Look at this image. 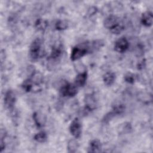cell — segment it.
Instances as JSON below:
<instances>
[{
	"label": "cell",
	"mask_w": 153,
	"mask_h": 153,
	"mask_svg": "<svg viewBox=\"0 0 153 153\" xmlns=\"http://www.w3.org/2000/svg\"><path fill=\"white\" fill-rule=\"evenodd\" d=\"M97 10V8L95 7H91L89 8L88 10V14L90 15V16H92V15H94L95 13H96Z\"/></svg>",
	"instance_id": "obj_22"
},
{
	"label": "cell",
	"mask_w": 153,
	"mask_h": 153,
	"mask_svg": "<svg viewBox=\"0 0 153 153\" xmlns=\"http://www.w3.org/2000/svg\"><path fill=\"white\" fill-rule=\"evenodd\" d=\"M69 24L66 20H59L55 24V28L57 30H63L68 27Z\"/></svg>",
	"instance_id": "obj_16"
},
{
	"label": "cell",
	"mask_w": 153,
	"mask_h": 153,
	"mask_svg": "<svg viewBox=\"0 0 153 153\" xmlns=\"http://www.w3.org/2000/svg\"><path fill=\"white\" fill-rule=\"evenodd\" d=\"M33 119L35 124L38 127L41 128L44 126L45 122V118L42 114L38 112H34L33 114Z\"/></svg>",
	"instance_id": "obj_12"
},
{
	"label": "cell",
	"mask_w": 153,
	"mask_h": 153,
	"mask_svg": "<svg viewBox=\"0 0 153 153\" xmlns=\"http://www.w3.org/2000/svg\"><path fill=\"white\" fill-rule=\"evenodd\" d=\"M4 105L7 109L9 110H13L16 102V96L15 93L11 90L7 91L4 95Z\"/></svg>",
	"instance_id": "obj_5"
},
{
	"label": "cell",
	"mask_w": 153,
	"mask_h": 153,
	"mask_svg": "<svg viewBox=\"0 0 153 153\" xmlns=\"http://www.w3.org/2000/svg\"><path fill=\"white\" fill-rule=\"evenodd\" d=\"M48 26V22L43 19H38L35 23V27L38 30H44Z\"/></svg>",
	"instance_id": "obj_15"
},
{
	"label": "cell",
	"mask_w": 153,
	"mask_h": 153,
	"mask_svg": "<svg viewBox=\"0 0 153 153\" xmlns=\"http://www.w3.org/2000/svg\"><path fill=\"white\" fill-rule=\"evenodd\" d=\"M63 52V48L61 45H56L52 48L50 57L52 59H57L60 57Z\"/></svg>",
	"instance_id": "obj_13"
},
{
	"label": "cell",
	"mask_w": 153,
	"mask_h": 153,
	"mask_svg": "<svg viewBox=\"0 0 153 153\" xmlns=\"http://www.w3.org/2000/svg\"><path fill=\"white\" fill-rule=\"evenodd\" d=\"M124 26L123 24L120 22L118 24H117L115 26H114L109 30L112 33L118 35V34H120V33H121L123 32V30H124Z\"/></svg>",
	"instance_id": "obj_19"
},
{
	"label": "cell",
	"mask_w": 153,
	"mask_h": 153,
	"mask_svg": "<svg viewBox=\"0 0 153 153\" xmlns=\"http://www.w3.org/2000/svg\"><path fill=\"white\" fill-rule=\"evenodd\" d=\"M77 88L78 87L75 85V84L66 82L61 86L60 92L64 97H72L76 94L78 91Z\"/></svg>",
	"instance_id": "obj_3"
},
{
	"label": "cell",
	"mask_w": 153,
	"mask_h": 153,
	"mask_svg": "<svg viewBox=\"0 0 153 153\" xmlns=\"http://www.w3.org/2000/svg\"><path fill=\"white\" fill-rule=\"evenodd\" d=\"M34 139L38 142L39 143H44L45 142L47 139V133L44 131H41L38 133H37L34 136Z\"/></svg>",
	"instance_id": "obj_17"
},
{
	"label": "cell",
	"mask_w": 153,
	"mask_h": 153,
	"mask_svg": "<svg viewBox=\"0 0 153 153\" xmlns=\"http://www.w3.org/2000/svg\"><path fill=\"white\" fill-rule=\"evenodd\" d=\"M124 79L126 82L128 84H133L136 80V76L134 74L128 72L125 74Z\"/></svg>",
	"instance_id": "obj_20"
},
{
	"label": "cell",
	"mask_w": 153,
	"mask_h": 153,
	"mask_svg": "<svg viewBox=\"0 0 153 153\" xmlns=\"http://www.w3.org/2000/svg\"><path fill=\"white\" fill-rule=\"evenodd\" d=\"M87 79V72L86 71L80 72L74 79V84L77 87H83Z\"/></svg>",
	"instance_id": "obj_8"
},
{
	"label": "cell",
	"mask_w": 153,
	"mask_h": 153,
	"mask_svg": "<svg viewBox=\"0 0 153 153\" xmlns=\"http://www.w3.org/2000/svg\"><path fill=\"white\" fill-rule=\"evenodd\" d=\"M119 22H120L119 18L115 15L111 14L108 16L103 21V25L106 29L110 30L111 28H112L114 26H115Z\"/></svg>",
	"instance_id": "obj_7"
},
{
	"label": "cell",
	"mask_w": 153,
	"mask_h": 153,
	"mask_svg": "<svg viewBox=\"0 0 153 153\" xmlns=\"http://www.w3.org/2000/svg\"><path fill=\"white\" fill-rule=\"evenodd\" d=\"M117 116V114L112 110L111 112L107 113L103 118L102 121L104 123H108L112 119H113L115 117Z\"/></svg>",
	"instance_id": "obj_21"
},
{
	"label": "cell",
	"mask_w": 153,
	"mask_h": 153,
	"mask_svg": "<svg viewBox=\"0 0 153 153\" xmlns=\"http://www.w3.org/2000/svg\"><path fill=\"white\" fill-rule=\"evenodd\" d=\"M79 148V143L75 139H71L68 141L67 148L68 152L73 153L77 151V149Z\"/></svg>",
	"instance_id": "obj_14"
},
{
	"label": "cell",
	"mask_w": 153,
	"mask_h": 153,
	"mask_svg": "<svg viewBox=\"0 0 153 153\" xmlns=\"http://www.w3.org/2000/svg\"><path fill=\"white\" fill-rule=\"evenodd\" d=\"M116 78V75L114 72L112 71H109L106 72L103 76V81L104 84L107 86L112 85Z\"/></svg>",
	"instance_id": "obj_11"
},
{
	"label": "cell",
	"mask_w": 153,
	"mask_h": 153,
	"mask_svg": "<svg viewBox=\"0 0 153 153\" xmlns=\"http://www.w3.org/2000/svg\"><path fill=\"white\" fill-rule=\"evenodd\" d=\"M129 47V42L126 38L121 37L118 39L114 44V50L118 53L125 52Z\"/></svg>",
	"instance_id": "obj_6"
},
{
	"label": "cell",
	"mask_w": 153,
	"mask_h": 153,
	"mask_svg": "<svg viewBox=\"0 0 153 153\" xmlns=\"http://www.w3.org/2000/svg\"><path fill=\"white\" fill-rule=\"evenodd\" d=\"M102 145L100 142L97 139H93L89 143L87 152L90 153L99 152L101 151Z\"/></svg>",
	"instance_id": "obj_10"
},
{
	"label": "cell",
	"mask_w": 153,
	"mask_h": 153,
	"mask_svg": "<svg viewBox=\"0 0 153 153\" xmlns=\"http://www.w3.org/2000/svg\"><path fill=\"white\" fill-rule=\"evenodd\" d=\"M42 41L39 38L35 39L29 47V56L32 60H37L41 56Z\"/></svg>",
	"instance_id": "obj_2"
},
{
	"label": "cell",
	"mask_w": 153,
	"mask_h": 153,
	"mask_svg": "<svg viewBox=\"0 0 153 153\" xmlns=\"http://www.w3.org/2000/svg\"><path fill=\"white\" fill-rule=\"evenodd\" d=\"M33 85V82L32 81V79L30 78H28L25 79L23 82L22 84V87L25 91L29 92L32 90Z\"/></svg>",
	"instance_id": "obj_18"
},
{
	"label": "cell",
	"mask_w": 153,
	"mask_h": 153,
	"mask_svg": "<svg viewBox=\"0 0 153 153\" xmlns=\"http://www.w3.org/2000/svg\"><path fill=\"white\" fill-rule=\"evenodd\" d=\"M89 53L88 43H82L74 47L71 51L70 58L72 61H76Z\"/></svg>",
	"instance_id": "obj_1"
},
{
	"label": "cell",
	"mask_w": 153,
	"mask_h": 153,
	"mask_svg": "<svg viewBox=\"0 0 153 153\" xmlns=\"http://www.w3.org/2000/svg\"><path fill=\"white\" fill-rule=\"evenodd\" d=\"M69 130L71 134L75 139L80 137L82 133V125L78 118H75L72 120L69 126Z\"/></svg>",
	"instance_id": "obj_4"
},
{
	"label": "cell",
	"mask_w": 153,
	"mask_h": 153,
	"mask_svg": "<svg viewBox=\"0 0 153 153\" xmlns=\"http://www.w3.org/2000/svg\"><path fill=\"white\" fill-rule=\"evenodd\" d=\"M153 14L150 11H146L143 13L141 16L140 21L143 25L146 27H150L152 25Z\"/></svg>",
	"instance_id": "obj_9"
}]
</instances>
